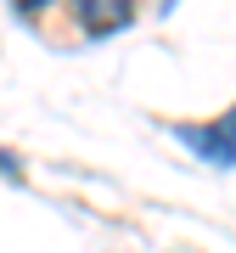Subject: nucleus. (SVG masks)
I'll use <instances>...</instances> for the list:
<instances>
[{
  "label": "nucleus",
  "mask_w": 236,
  "mask_h": 253,
  "mask_svg": "<svg viewBox=\"0 0 236 253\" xmlns=\"http://www.w3.org/2000/svg\"><path fill=\"white\" fill-rule=\"evenodd\" d=\"M180 141H191L208 163H236V107L225 124H180Z\"/></svg>",
  "instance_id": "nucleus-1"
},
{
  "label": "nucleus",
  "mask_w": 236,
  "mask_h": 253,
  "mask_svg": "<svg viewBox=\"0 0 236 253\" xmlns=\"http://www.w3.org/2000/svg\"><path fill=\"white\" fill-rule=\"evenodd\" d=\"M79 6L84 34H113L118 23H129V0H73Z\"/></svg>",
  "instance_id": "nucleus-2"
},
{
  "label": "nucleus",
  "mask_w": 236,
  "mask_h": 253,
  "mask_svg": "<svg viewBox=\"0 0 236 253\" xmlns=\"http://www.w3.org/2000/svg\"><path fill=\"white\" fill-rule=\"evenodd\" d=\"M51 0H17V11H28V17H34V11H45Z\"/></svg>",
  "instance_id": "nucleus-3"
}]
</instances>
